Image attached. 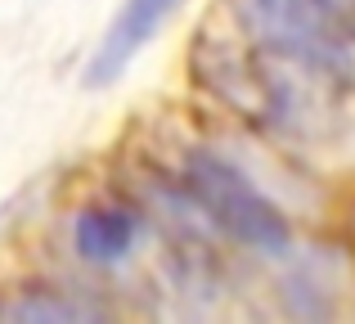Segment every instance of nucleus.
I'll use <instances>...</instances> for the list:
<instances>
[{
    "mask_svg": "<svg viewBox=\"0 0 355 324\" xmlns=\"http://www.w3.org/2000/svg\"><path fill=\"white\" fill-rule=\"evenodd\" d=\"M239 27L270 54L311 72H351L355 0H230Z\"/></svg>",
    "mask_w": 355,
    "mask_h": 324,
    "instance_id": "f257e3e1",
    "label": "nucleus"
},
{
    "mask_svg": "<svg viewBox=\"0 0 355 324\" xmlns=\"http://www.w3.org/2000/svg\"><path fill=\"white\" fill-rule=\"evenodd\" d=\"M184 189L189 198L207 212V221L230 235L234 244L252 253H288L293 244V225L288 216L239 171L234 162L216 158V153H189L184 158Z\"/></svg>",
    "mask_w": 355,
    "mask_h": 324,
    "instance_id": "f03ea898",
    "label": "nucleus"
},
{
    "mask_svg": "<svg viewBox=\"0 0 355 324\" xmlns=\"http://www.w3.org/2000/svg\"><path fill=\"white\" fill-rule=\"evenodd\" d=\"M184 0H126L117 9V18L108 23V32L99 36L95 54L86 63V86H113L121 72L135 63V54L171 23V14Z\"/></svg>",
    "mask_w": 355,
    "mask_h": 324,
    "instance_id": "7ed1b4c3",
    "label": "nucleus"
},
{
    "mask_svg": "<svg viewBox=\"0 0 355 324\" xmlns=\"http://www.w3.org/2000/svg\"><path fill=\"white\" fill-rule=\"evenodd\" d=\"M139 221L135 212L117 207V203H99V207H86L72 225V248H77L81 262L90 266H113L135 248Z\"/></svg>",
    "mask_w": 355,
    "mask_h": 324,
    "instance_id": "20e7f679",
    "label": "nucleus"
},
{
    "mask_svg": "<svg viewBox=\"0 0 355 324\" xmlns=\"http://www.w3.org/2000/svg\"><path fill=\"white\" fill-rule=\"evenodd\" d=\"M5 316H14V320H86V316H99V311L81 307V302H59V298H27L18 307H9Z\"/></svg>",
    "mask_w": 355,
    "mask_h": 324,
    "instance_id": "39448f33",
    "label": "nucleus"
}]
</instances>
